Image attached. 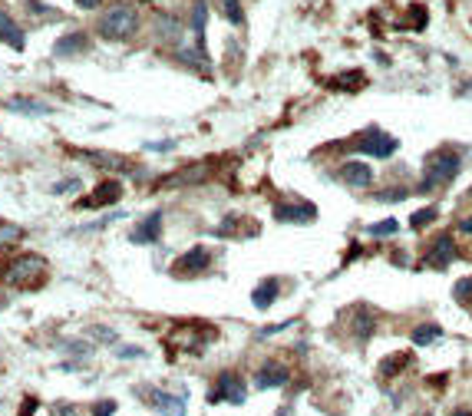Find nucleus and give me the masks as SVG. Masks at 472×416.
I'll return each mask as SVG.
<instances>
[{
    "label": "nucleus",
    "mask_w": 472,
    "mask_h": 416,
    "mask_svg": "<svg viewBox=\"0 0 472 416\" xmlns=\"http://www.w3.org/2000/svg\"><path fill=\"white\" fill-rule=\"evenodd\" d=\"M139 30V14L136 7H129V3H116V7H109L106 14L99 17V37L103 40H129V37H136Z\"/></svg>",
    "instance_id": "obj_2"
},
{
    "label": "nucleus",
    "mask_w": 472,
    "mask_h": 416,
    "mask_svg": "<svg viewBox=\"0 0 472 416\" xmlns=\"http://www.w3.org/2000/svg\"><path fill=\"white\" fill-rule=\"evenodd\" d=\"M159 235H162V211H153V215L132 231V241H136V245H149V241H159Z\"/></svg>",
    "instance_id": "obj_15"
},
{
    "label": "nucleus",
    "mask_w": 472,
    "mask_h": 416,
    "mask_svg": "<svg viewBox=\"0 0 472 416\" xmlns=\"http://www.w3.org/2000/svg\"><path fill=\"white\" fill-rule=\"evenodd\" d=\"M426 7L420 3V7H410V14H406V23H400V27H410V30H423L426 27Z\"/></svg>",
    "instance_id": "obj_28"
},
{
    "label": "nucleus",
    "mask_w": 472,
    "mask_h": 416,
    "mask_svg": "<svg viewBox=\"0 0 472 416\" xmlns=\"http://www.w3.org/2000/svg\"><path fill=\"white\" fill-rule=\"evenodd\" d=\"M440 337H446V330H442L440 324H433V321H426V324H416L410 334V341L416 343V347H429V343H436Z\"/></svg>",
    "instance_id": "obj_17"
},
{
    "label": "nucleus",
    "mask_w": 472,
    "mask_h": 416,
    "mask_svg": "<svg viewBox=\"0 0 472 416\" xmlns=\"http://www.w3.org/2000/svg\"><path fill=\"white\" fill-rule=\"evenodd\" d=\"M0 44L10 46V50H23L27 46V33L20 30V23L14 17L3 14V10H0Z\"/></svg>",
    "instance_id": "obj_13"
},
{
    "label": "nucleus",
    "mask_w": 472,
    "mask_h": 416,
    "mask_svg": "<svg viewBox=\"0 0 472 416\" xmlns=\"http://www.w3.org/2000/svg\"><path fill=\"white\" fill-rule=\"evenodd\" d=\"M410 360H413V354H390V357H383V360H380V377H383V380H386V377L393 380L396 373H403L406 367H410Z\"/></svg>",
    "instance_id": "obj_20"
},
{
    "label": "nucleus",
    "mask_w": 472,
    "mask_h": 416,
    "mask_svg": "<svg viewBox=\"0 0 472 416\" xmlns=\"http://www.w3.org/2000/svg\"><path fill=\"white\" fill-rule=\"evenodd\" d=\"M406 189H390V192H380L377 195V202H403V198H406Z\"/></svg>",
    "instance_id": "obj_32"
},
{
    "label": "nucleus",
    "mask_w": 472,
    "mask_h": 416,
    "mask_svg": "<svg viewBox=\"0 0 472 416\" xmlns=\"http://www.w3.org/2000/svg\"><path fill=\"white\" fill-rule=\"evenodd\" d=\"M222 14L228 17V23H235V27H244V10L238 0H222Z\"/></svg>",
    "instance_id": "obj_26"
},
{
    "label": "nucleus",
    "mask_w": 472,
    "mask_h": 416,
    "mask_svg": "<svg viewBox=\"0 0 472 416\" xmlns=\"http://www.w3.org/2000/svg\"><path fill=\"white\" fill-rule=\"evenodd\" d=\"M79 155H83L86 162L99 165V169H116V172H129V169H132V165L126 162L122 155H106V152H86V149H83Z\"/></svg>",
    "instance_id": "obj_18"
},
{
    "label": "nucleus",
    "mask_w": 472,
    "mask_h": 416,
    "mask_svg": "<svg viewBox=\"0 0 472 416\" xmlns=\"http://www.w3.org/2000/svg\"><path fill=\"white\" fill-rule=\"evenodd\" d=\"M275 218L277 222H314L317 218V208L311 205V202H281V205H275Z\"/></svg>",
    "instance_id": "obj_9"
},
{
    "label": "nucleus",
    "mask_w": 472,
    "mask_h": 416,
    "mask_svg": "<svg viewBox=\"0 0 472 416\" xmlns=\"http://www.w3.org/2000/svg\"><path fill=\"white\" fill-rule=\"evenodd\" d=\"M122 195V185L116 182V178H103L96 189H92V195H86L83 202H79V208H106V205H116Z\"/></svg>",
    "instance_id": "obj_8"
},
{
    "label": "nucleus",
    "mask_w": 472,
    "mask_h": 416,
    "mask_svg": "<svg viewBox=\"0 0 472 416\" xmlns=\"http://www.w3.org/2000/svg\"><path fill=\"white\" fill-rule=\"evenodd\" d=\"M291 380V373L284 363H277V360H268V363H261V370L255 373V386L258 390H275V386H284Z\"/></svg>",
    "instance_id": "obj_10"
},
{
    "label": "nucleus",
    "mask_w": 472,
    "mask_h": 416,
    "mask_svg": "<svg viewBox=\"0 0 472 416\" xmlns=\"http://www.w3.org/2000/svg\"><path fill=\"white\" fill-rule=\"evenodd\" d=\"M453 416H472V410H456Z\"/></svg>",
    "instance_id": "obj_38"
},
{
    "label": "nucleus",
    "mask_w": 472,
    "mask_h": 416,
    "mask_svg": "<svg viewBox=\"0 0 472 416\" xmlns=\"http://www.w3.org/2000/svg\"><path fill=\"white\" fill-rule=\"evenodd\" d=\"M10 109H23V113H33V116H40V113H50L43 103H30V100H14Z\"/></svg>",
    "instance_id": "obj_30"
},
{
    "label": "nucleus",
    "mask_w": 472,
    "mask_h": 416,
    "mask_svg": "<svg viewBox=\"0 0 472 416\" xmlns=\"http://www.w3.org/2000/svg\"><path fill=\"white\" fill-rule=\"evenodd\" d=\"M357 149L366 152V155H373V159H390L396 149H400V139L390 133H383V129H377V126H370L366 133L357 135Z\"/></svg>",
    "instance_id": "obj_4"
},
{
    "label": "nucleus",
    "mask_w": 472,
    "mask_h": 416,
    "mask_svg": "<svg viewBox=\"0 0 472 416\" xmlns=\"http://www.w3.org/2000/svg\"><path fill=\"white\" fill-rule=\"evenodd\" d=\"M420 416H429V413H420Z\"/></svg>",
    "instance_id": "obj_39"
},
{
    "label": "nucleus",
    "mask_w": 472,
    "mask_h": 416,
    "mask_svg": "<svg viewBox=\"0 0 472 416\" xmlns=\"http://www.w3.org/2000/svg\"><path fill=\"white\" fill-rule=\"evenodd\" d=\"M469 195H472V189H469Z\"/></svg>",
    "instance_id": "obj_40"
},
{
    "label": "nucleus",
    "mask_w": 472,
    "mask_h": 416,
    "mask_svg": "<svg viewBox=\"0 0 472 416\" xmlns=\"http://www.w3.org/2000/svg\"><path fill=\"white\" fill-rule=\"evenodd\" d=\"M423 258H426L429 267H449L459 258V248H456V241H453V235H449V231L436 235V241L426 248V254H423Z\"/></svg>",
    "instance_id": "obj_6"
},
{
    "label": "nucleus",
    "mask_w": 472,
    "mask_h": 416,
    "mask_svg": "<svg viewBox=\"0 0 472 416\" xmlns=\"http://www.w3.org/2000/svg\"><path fill=\"white\" fill-rule=\"evenodd\" d=\"M440 218V208H420V211H413V218H410V225H413V231H423V228H429V225Z\"/></svg>",
    "instance_id": "obj_25"
},
{
    "label": "nucleus",
    "mask_w": 472,
    "mask_h": 416,
    "mask_svg": "<svg viewBox=\"0 0 472 416\" xmlns=\"http://www.w3.org/2000/svg\"><path fill=\"white\" fill-rule=\"evenodd\" d=\"M119 357H142L139 347H119Z\"/></svg>",
    "instance_id": "obj_35"
},
{
    "label": "nucleus",
    "mask_w": 472,
    "mask_h": 416,
    "mask_svg": "<svg viewBox=\"0 0 472 416\" xmlns=\"http://www.w3.org/2000/svg\"><path fill=\"white\" fill-rule=\"evenodd\" d=\"M449 384V373H433V377H426V386H446Z\"/></svg>",
    "instance_id": "obj_34"
},
{
    "label": "nucleus",
    "mask_w": 472,
    "mask_h": 416,
    "mask_svg": "<svg viewBox=\"0 0 472 416\" xmlns=\"http://www.w3.org/2000/svg\"><path fill=\"white\" fill-rule=\"evenodd\" d=\"M459 169H462V159H459L456 152H446V149L429 152L426 169H423V182H420V192H433V189L449 185V182L459 176Z\"/></svg>",
    "instance_id": "obj_1"
},
{
    "label": "nucleus",
    "mask_w": 472,
    "mask_h": 416,
    "mask_svg": "<svg viewBox=\"0 0 472 416\" xmlns=\"http://www.w3.org/2000/svg\"><path fill=\"white\" fill-rule=\"evenodd\" d=\"M459 231H462V235H472V215H469V218H462V222H459Z\"/></svg>",
    "instance_id": "obj_36"
},
{
    "label": "nucleus",
    "mask_w": 472,
    "mask_h": 416,
    "mask_svg": "<svg viewBox=\"0 0 472 416\" xmlns=\"http://www.w3.org/2000/svg\"><path fill=\"white\" fill-rule=\"evenodd\" d=\"M46 261L40 254H17L10 267L3 271V281L14 284V287H40L46 281Z\"/></svg>",
    "instance_id": "obj_3"
},
{
    "label": "nucleus",
    "mask_w": 472,
    "mask_h": 416,
    "mask_svg": "<svg viewBox=\"0 0 472 416\" xmlns=\"http://www.w3.org/2000/svg\"><path fill=\"white\" fill-rule=\"evenodd\" d=\"M86 44H90L86 33H66V37L57 40V50H53V53H57V57H73V53H83Z\"/></svg>",
    "instance_id": "obj_19"
},
{
    "label": "nucleus",
    "mask_w": 472,
    "mask_h": 416,
    "mask_svg": "<svg viewBox=\"0 0 472 416\" xmlns=\"http://www.w3.org/2000/svg\"><path fill=\"white\" fill-rule=\"evenodd\" d=\"M340 178L353 185V189H366L370 185V178H373V169L364 162V159H351V162L340 165Z\"/></svg>",
    "instance_id": "obj_12"
},
{
    "label": "nucleus",
    "mask_w": 472,
    "mask_h": 416,
    "mask_svg": "<svg viewBox=\"0 0 472 416\" xmlns=\"http://www.w3.org/2000/svg\"><path fill=\"white\" fill-rule=\"evenodd\" d=\"M331 86L340 89V93H357V89H364V86H366V76L360 73V70H347L344 76L331 79Z\"/></svg>",
    "instance_id": "obj_22"
},
{
    "label": "nucleus",
    "mask_w": 472,
    "mask_h": 416,
    "mask_svg": "<svg viewBox=\"0 0 472 416\" xmlns=\"http://www.w3.org/2000/svg\"><path fill=\"white\" fill-rule=\"evenodd\" d=\"M396 231H400V222H396V218H383V222L366 225V235L370 238H393Z\"/></svg>",
    "instance_id": "obj_24"
},
{
    "label": "nucleus",
    "mask_w": 472,
    "mask_h": 416,
    "mask_svg": "<svg viewBox=\"0 0 472 416\" xmlns=\"http://www.w3.org/2000/svg\"><path fill=\"white\" fill-rule=\"evenodd\" d=\"M235 403V406H242L248 400V393H244V380L238 370H222L218 373V380H215V390H212V403Z\"/></svg>",
    "instance_id": "obj_5"
},
{
    "label": "nucleus",
    "mask_w": 472,
    "mask_h": 416,
    "mask_svg": "<svg viewBox=\"0 0 472 416\" xmlns=\"http://www.w3.org/2000/svg\"><path fill=\"white\" fill-rule=\"evenodd\" d=\"M453 301H456L459 308H472V274L469 278H459L453 284Z\"/></svg>",
    "instance_id": "obj_23"
},
{
    "label": "nucleus",
    "mask_w": 472,
    "mask_h": 416,
    "mask_svg": "<svg viewBox=\"0 0 472 416\" xmlns=\"http://www.w3.org/2000/svg\"><path fill=\"white\" fill-rule=\"evenodd\" d=\"M77 3L83 10H96V7H99V0H77Z\"/></svg>",
    "instance_id": "obj_37"
},
{
    "label": "nucleus",
    "mask_w": 472,
    "mask_h": 416,
    "mask_svg": "<svg viewBox=\"0 0 472 416\" xmlns=\"http://www.w3.org/2000/svg\"><path fill=\"white\" fill-rule=\"evenodd\" d=\"M205 27H208V7H205V0H195L192 3V33L198 37V46H205Z\"/></svg>",
    "instance_id": "obj_21"
},
{
    "label": "nucleus",
    "mask_w": 472,
    "mask_h": 416,
    "mask_svg": "<svg viewBox=\"0 0 472 416\" xmlns=\"http://www.w3.org/2000/svg\"><path fill=\"white\" fill-rule=\"evenodd\" d=\"M116 413V400H103L96 406V416H112Z\"/></svg>",
    "instance_id": "obj_33"
},
{
    "label": "nucleus",
    "mask_w": 472,
    "mask_h": 416,
    "mask_svg": "<svg viewBox=\"0 0 472 416\" xmlns=\"http://www.w3.org/2000/svg\"><path fill=\"white\" fill-rule=\"evenodd\" d=\"M373 327H377V317H373L370 308H360V311L353 314V337L360 343H366L373 337Z\"/></svg>",
    "instance_id": "obj_16"
},
{
    "label": "nucleus",
    "mask_w": 472,
    "mask_h": 416,
    "mask_svg": "<svg viewBox=\"0 0 472 416\" xmlns=\"http://www.w3.org/2000/svg\"><path fill=\"white\" fill-rule=\"evenodd\" d=\"M146 397H149V403H153L162 416H185V413H188V403H185V397H172V393H162V390H149Z\"/></svg>",
    "instance_id": "obj_11"
},
{
    "label": "nucleus",
    "mask_w": 472,
    "mask_h": 416,
    "mask_svg": "<svg viewBox=\"0 0 472 416\" xmlns=\"http://www.w3.org/2000/svg\"><path fill=\"white\" fill-rule=\"evenodd\" d=\"M212 265V252L208 248H192V252H185L175 265H172V274L175 278H192L198 271H205V267Z\"/></svg>",
    "instance_id": "obj_7"
},
{
    "label": "nucleus",
    "mask_w": 472,
    "mask_h": 416,
    "mask_svg": "<svg viewBox=\"0 0 472 416\" xmlns=\"http://www.w3.org/2000/svg\"><path fill=\"white\" fill-rule=\"evenodd\" d=\"M23 238V228H17V225H0V248L3 245H14Z\"/></svg>",
    "instance_id": "obj_29"
},
{
    "label": "nucleus",
    "mask_w": 472,
    "mask_h": 416,
    "mask_svg": "<svg viewBox=\"0 0 472 416\" xmlns=\"http://www.w3.org/2000/svg\"><path fill=\"white\" fill-rule=\"evenodd\" d=\"M277 294H281V284H277L275 278H264V281L251 291V304H255L258 311H268V308L277 301Z\"/></svg>",
    "instance_id": "obj_14"
},
{
    "label": "nucleus",
    "mask_w": 472,
    "mask_h": 416,
    "mask_svg": "<svg viewBox=\"0 0 472 416\" xmlns=\"http://www.w3.org/2000/svg\"><path fill=\"white\" fill-rule=\"evenodd\" d=\"M179 59H182V63H188V66H208V57H205V46L179 50Z\"/></svg>",
    "instance_id": "obj_27"
},
{
    "label": "nucleus",
    "mask_w": 472,
    "mask_h": 416,
    "mask_svg": "<svg viewBox=\"0 0 472 416\" xmlns=\"http://www.w3.org/2000/svg\"><path fill=\"white\" fill-rule=\"evenodd\" d=\"M288 327H294V321H284V324H271V327H261V330H258V341L271 337V334H284Z\"/></svg>",
    "instance_id": "obj_31"
}]
</instances>
